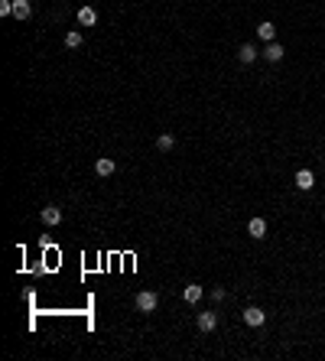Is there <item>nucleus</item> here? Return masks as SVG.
<instances>
[{"instance_id":"nucleus-5","label":"nucleus","mask_w":325,"mask_h":361,"mask_svg":"<svg viewBox=\"0 0 325 361\" xmlns=\"http://www.w3.org/2000/svg\"><path fill=\"white\" fill-rule=\"evenodd\" d=\"M39 218H42V225H59V222H62V212H59V208L56 205H46V208H42V212H39Z\"/></svg>"},{"instance_id":"nucleus-13","label":"nucleus","mask_w":325,"mask_h":361,"mask_svg":"<svg viewBox=\"0 0 325 361\" xmlns=\"http://www.w3.org/2000/svg\"><path fill=\"white\" fill-rule=\"evenodd\" d=\"M172 147H176V137L172 134H163L160 140H156V150H160V153H169Z\"/></svg>"},{"instance_id":"nucleus-12","label":"nucleus","mask_w":325,"mask_h":361,"mask_svg":"<svg viewBox=\"0 0 325 361\" xmlns=\"http://www.w3.org/2000/svg\"><path fill=\"white\" fill-rule=\"evenodd\" d=\"M238 59H241L244 65H251L254 59H257V49H254V42H244V46L238 49Z\"/></svg>"},{"instance_id":"nucleus-15","label":"nucleus","mask_w":325,"mask_h":361,"mask_svg":"<svg viewBox=\"0 0 325 361\" xmlns=\"http://www.w3.org/2000/svg\"><path fill=\"white\" fill-rule=\"evenodd\" d=\"M65 46H68V49H78V46H82V33H78V30L65 33Z\"/></svg>"},{"instance_id":"nucleus-16","label":"nucleus","mask_w":325,"mask_h":361,"mask_svg":"<svg viewBox=\"0 0 325 361\" xmlns=\"http://www.w3.org/2000/svg\"><path fill=\"white\" fill-rule=\"evenodd\" d=\"M13 13V4L10 0H0V16H10Z\"/></svg>"},{"instance_id":"nucleus-3","label":"nucleus","mask_w":325,"mask_h":361,"mask_svg":"<svg viewBox=\"0 0 325 361\" xmlns=\"http://www.w3.org/2000/svg\"><path fill=\"white\" fill-rule=\"evenodd\" d=\"M293 182H296V189H303V192H309L312 186H315V173L312 170H299L293 176Z\"/></svg>"},{"instance_id":"nucleus-2","label":"nucleus","mask_w":325,"mask_h":361,"mask_svg":"<svg viewBox=\"0 0 325 361\" xmlns=\"http://www.w3.org/2000/svg\"><path fill=\"white\" fill-rule=\"evenodd\" d=\"M244 322H247L251 329H260V325L267 322V312L257 309V306H247V309H244Z\"/></svg>"},{"instance_id":"nucleus-8","label":"nucleus","mask_w":325,"mask_h":361,"mask_svg":"<svg viewBox=\"0 0 325 361\" xmlns=\"http://www.w3.org/2000/svg\"><path fill=\"white\" fill-rule=\"evenodd\" d=\"M263 59H267V62H280V59H283V46H280V42H267Z\"/></svg>"},{"instance_id":"nucleus-11","label":"nucleus","mask_w":325,"mask_h":361,"mask_svg":"<svg viewBox=\"0 0 325 361\" xmlns=\"http://www.w3.org/2000/svg\"><path fill=\"white\" fill-rule=\"evenodd\" d=\"M78 23H82V26H94V23H98L94 7H82V10H78Z\"/></svg>"},{"instance_id":"nucleus-9","label":"nucleus","mask_w":325,"mask_h":361,"mask_svg":"<svg viewBox=\"0 0 325 361\" xmlns=\"http://www.w3.org/2000/svg\"><path fill=\"white\" fill-rule=\"evenodd\" d=\"M114 170H117V166H114L111 156H101V160L94 163V173H98V176H114Z\"/></svg>"},{"instance_id":"nucleus-14","label":"nucleus","mask_w":325,"mask_h":361,"mask_svg":"<svg viewBox=\"0 0 325 361\" xmlns=\"http://www.w3.org/2000/svg\"><path fill=\"white\" fill-rule=\"evenodd\" d=\"M182 296H186V303H198V299H202V286H198V283H189Z\"/></svg>"},{"instance_id":"nucleus-4","label":"nucleus","mask_w":325,"mask_h":361,"mask_svg":"<svg viewBox=\"0 0 325 361\" xmlns=\"http://www.w3.org/2000/svg\"><path fill=\"white\" fill-rule=\"evenodd\" d=\"M247 234L254 237V241L267 237V222H263V218H251V222H247Z\"/></svg>"},{"instance_id":"nucleus-7","label":"nucleus","mask_w":325,"mask_h":361,"mask_svg":"<svg viewBox=\"0 0 325 361\" xmlns=\"http://www.w3.org/2000/svg\"><path fill=\"white\" fill-rule=\"evenodd\" d=\"M30 13H33L30 0H13V16H16V20H30Z\"/></svg>"},{"instance_id":"nucleus-6","label":"nucleus","mask_w":325,"mask_h":361,"mask_svg":"<svg viewBox=\"0 0 325 361\" xmlns=\"http://www.w3.org/2000/svg\"><path fill=\"white\" fill-rule=\"evenodd\" d=\"M195 322H198V329H202V332H215L218 316H215V312H198V319H195Z\"/></svg>"},{"instance_id":"nucleus-1","label":"nucleus","mask_w":325,"mask_h":361,"mask_svg":"<svg viewBox=\"0 0 325 361\" xmlns=\"http://www.w3.org/2000/svg\"><path fill=\"white\" fill-rule=\"evenodd\" d=\"M156 306H160V296H156L153 290H143V293H137V309H140V312H153Z\"/></svg>"},{"instance_id":"nucleus-17","label":"nucleus","mask_w":325,"mask_h":361,"mask_svg":"<svg viewBox=\"0 0 325 361\" xmlns=\"http://www.w3.org/2000/svg\"><path fill=\"white\" fill-rule=\"evenodd\" d=\"M212 299H215V303H221V299H224V290L215 286V290H212Z\"/></svg>"},{"instance_id":"nucleus-10","label":"nucleus","mask_w":325,"mask_h":361,"mask_svg":"<svg viewBox=\"0 0 325 361\" xmlns=\"http://www.w3.org/2000/svg\"><path fill=\"white\" fill-rule=\"evenodd\" d=\"M257 36H260L263 42H273V36H277V26L270 23V20H263V23L257 26Z\"/></svg>"}]
</instances>
